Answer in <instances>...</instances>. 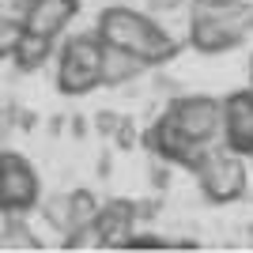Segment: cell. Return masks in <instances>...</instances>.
<instances>
[{
  "instance_id": "obj_11",
  "label": "cell",
  "mask_w": 253,
  "mask_h": 253,
  "mask_svg": "<svg viewBox=\"0 0 253 253\" xmlns=\"http://www.w3.org/2000/svg\"><path fill=\"white\" fill-rule=\"evenodd\" d=\"M53 53V38L45 34H34V31H23V38L15 42V64H19V72H38L45 64V57Z\"/></svg>"
},
{
  "instance_id": "obj_18",
  "label": "cell",
  "mask_w": 253,
  "mask_h": 253,
  "mask_svg": "<svg viewBox=\"0 0 253 253\" xmlns=\"http://www.w3.org/2000/svg\"><path fill=\"white\" fill-rule=\"evenodd\" d=\"M148 4H151V8H159V11H174L181 0H148Z\"/></svg>"
},
{
  "instance_id": "obj_20",
  "label": "cell",
  "mask_w": 253,
  "mask_h": 253,
  "mask_svg": "<svg viewBox=\"0 0 253 253\" xmlns=\"http://www.w3.org/2000/svg\"><path fill=\"white\" fill-rule=\"evenodd\" d=\"M72 132H76V136H84V132H87V125H84V117H76V121H72Z\"/></svg>"
},
{
  "instance_id": "obj_10",
  "label": "cell",
  "mask_w": 253,
  "mask_h": 253,
  "mask_svg": "<svg viewBox=\"0 0 253 253\" xmlns=\"http://www.w3.org/2000/svg\"><path fill=\"white\" fill-rule=\"evenodd\" d=\"M144 68H148L144 57H136V53H128V49H117V45H106V53H102V84L106 87L128 84V80L140 76Z\"/></svg>"
},
{
  "instance_id": "obj_16",
  "label": "cell",
  "mask_w": 253,
  "mask_h": 253,
  "mask_svg": "<svg viewBox=\"0 0 253 253\" xmlns=\"http://www.w3.org/2000/svg\"><path fill=\"white\" fill-rule=\"evenodd\" d=\"M114 136H117V144H121V148L128 151V148H132V144H136V125L121 117V125H117V132H114Z\"/></svg>"
},
{
  "instance_id": "obj_9",
  "label": "cell",
  "mask_w": 253,
  "mask_h": 253,
  "mask_svg": "<svg viewBox=\"0 0 253 253\" xmlns=\"http://www.w3.org/2000/svg\"><path fill=\"white\" fill-rule=\"evenodd\" d=\"M132 219H136V204L110 201L106 208H98V215H95V238L102 246H125L128 234H132Z\"/></svg>"
},
{
  "instance_id": "obj_19",
  "label": "cell",
  "mask_w": 253,
  "mask_h": 253,
  "mask_svg": "<svg viewBox=\"0 0 253 253\" xmlns=\"http://www.w3.org/2000/svg\"><path fill=\"white\" fill-rule=\"evenodd\" d=\"M234 0H197V8H227Z\"/></svg>"
},
{
  "instance_id": "obj_14",
  "label": "cell",
  "mask_w": 253,
  "mask_h": 253,
  "mask_svg": "<svg viewBox=\"0 0 253 253\" xmlns=\"http://www.w3.org/2000/svg\"><path fill=\"white\" fill-rule=\"evenodd\" d=\"M23 19H11V15H0V61L15 53V42L23 38Z\"/></svg>"
},
{
  "instance_id": "obj_8",
  "label": "cell",
  "mask_w": 253,
  "mask_h": 253,
  "mask_svg": "<svg viewBox=\"0 0 253 253\" xmlns=\"http://www.w3.org/2000/svg\"><path fill=\"white\" fill-rule=\"evenodd\" d=\"M223 128H227V144L238 155L253 151V95H231L223 106Z\"/></svg>"
},
{
  "instance_id": "obj_1",
  "label": "cell",
  "mask_w": 253,
  "mask_h": 253,
  "mask_svg": "<svg viewBox=\"0 0 253 253\" xmlns=\"http://www.w3.org/2000/svg\"><path fill=\"white\" fill-rule=\"evenodd\" d=\"M219 125H223V106L215 98L189 95V98H178L167 110V117L148 128L144 144L167 163H185V167L197 170L208 155V140H215Z\"/></svg>"
},
{
  "instance_id": "obj_15",
  "label": "cell",
  "mask_w": 253,
  "mask_h": 253,
  "mask_svg": "<svg viewBox=\"0 0 253 253\" xmlns=\"http://www.w3.org/2000/svg\"><path fill=\"white\" fill-rule=\"evenodd\" d=\"M117 125H121V117H117L114 110H102V114H95V128L102 132V136H114Z\"/></svg>"
},
{
  "instance_id": "obj_17",
  "label": "cell",
  "mask_w": 253,
  "mask_h": 253,
  "mask_svg": "<svg viewBox=\"0 0 253 253\" xmlns=\"http://www.w3.org/2000/svg\"><path fill=\"white\" fill-rule=\"evenodd\" d=\"M151 185H155V189H167L170 185V167L167 163H151Z\"/></svg>"
},
{
  "instance_id": "obj_13",
  "label": "cell",
  "mask_w": 253,
  "mask_h": 253,
  "mask_svg": "<svg viewBox=\"0 0 253 253\" xmlns=\"http://www.w3.org/2000/svg\"><path fill=\"white\" fill-rule=\"evenodd\" d=\"M42 215H45V223H49L53 231L68 234V223H72V204H68V197H53V201H45Z\"/></svg>"
},
{
  "instance_id": "obj_12",
  "label": "cell",
  "mask_w": 253,
  "mask_h": 253,
  "mask_svg": "<svg viewBox=\"0 0 253 253\" xmlns=\"http://www.w3.org/2000/svg\"><path fill=\"white\" fill-rule=\"evenodd\" d=\"M68 204H72V223H68V234H72V231H87V227H95L98 204H95V197H91L87 189L68 193Z\"/></svg>"
},
{
  "instance_id": "obj_3",
  "label": "cell",
  "mask_w": 253,
  "mask_h": 253,
  "mask_svg": "<svg viewBox=\"0 0 253 253\" xmlns=\"http://www.w3.org/2000/svg\"><path fill=\"white\" fill-rule=\"evenodd\" d=\"M253 31V8L246 4H227V8H197L189 23V42L201 53H223L238 45Z\"/></svg>"
},
{
  "instance_id": "obj_2",
  "label": "cell",
  "mask_w": 253,
  "mask_h": 253,
  "mask_svg": "<svg viewBox=\"0 0 253 253\" xmlns=\"http://www.w3.org/2000/svg\"><path fill=\"white\" fill-rule=\"evenodd\" d=\"M98 38L106 45H117V49H128L144 57L148 64H163L174 57V38H170L163 27H155L151 19H144L140 11L128 8H106L98 15Z\"/></svg>"
},
{
  "instance_id": "obj_6",
  "label": "cell",
  "mask_w": 253,
  "mask_h": 253,
  "mask_svg": "<svg viewBox=\"0 0 253 253\" xmlns=\"http://www.w3.org/2000/svg\"><path fill=\"white\" fill-rule=\"evenodd\" d=\"M197 178H201V189L208 201L227 204L238 201L246 193V167L238 155H204V163L197 167Z\"/></svg>"
},
{
  "instance_id": "obj_21",
  "label": "cell",
  "mask_w": 253,
  "mask_h": 253,
  "mask_svg": "<svg viewBox=\"0 0 253 253\" xmlns=\"http://www.w3.org/2000/svg\"><path fill=\"white\" fill-rule=\"evenodd\" d=\"M98 174H102V178L110 174V155H102V159H98Z\"/></svg>"
},
{
  "instance_id": "obj_4",
  "label": "cell",
  "mask_w": 253,
  "mask_h": 253,
  "mask_svg": "<svg viewBox=\"0 0 253 253\" xmlns=\"http://www.w3.org/2000/svg\"><path fill=\"white\" fill-rule=\"evenodd\" d=\"M102 53L106 42L98 34H76L61 49V68H57V87L64 95H87L91 87L102 84Z\"/></svg>"
},
{
  "instance_id": "obj_7",
  "label": "cell",
  "mask_w": 253,
  "mask_h": 253,
  "mask_svg": "<svg viewBox=\"0 0 253 253\" xmlns=\"http://www.w3.org/2000/svg\"><path fill=\"white\" fill-rule=\"evenodd\" d=\"M76 11H80V0H31V8L23 11V27L45 38H57L76 19Z\"/></svg>"
},
{
  "instance_id": "obj_5",
  "label": "cell",
  "mask_w": 253,
  "mask_h": 253,
  "mask_svg": "<svg viewBox=\"0 0 253 253\" xmlns=\"http://www.w3.org/2000/svg\"><path fill=\"white\" fill-rule=\"evenodd\" d=\"M38 204V174L23 155L0 151V211L23 215Z\"/></svg>"
}]
</instances>
